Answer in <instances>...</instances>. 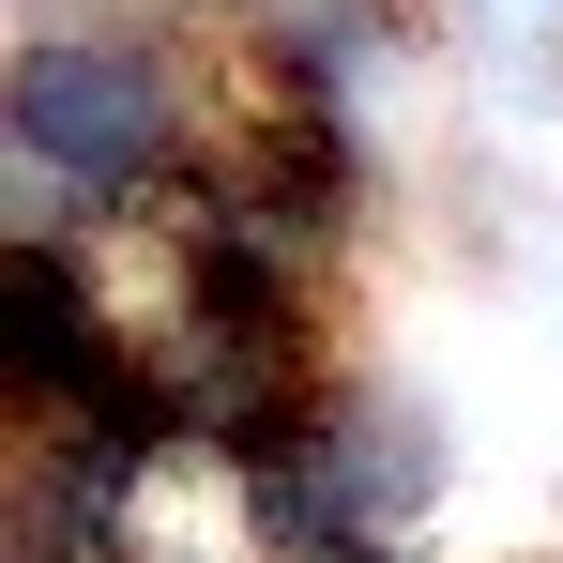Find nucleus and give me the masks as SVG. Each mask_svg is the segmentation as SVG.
<instances>
[{
	"label": "nucleus",
	"mask_w": 563,
	"mask_h": 563,
	"mask_svg": "<svg viewBox=\"0 0 563 563\" xmlns=\"http://www.w3.org/2000/svg\"><path fill=\"white\" fill-rule=\"evenodd\" d=\"M15 153H31V184L46 213H122V198H198L184 168L213 153V107L184 92V62L168 46H122V31H46L31 62H15Z\"/></svg>",
	"instance_id": "f257e3e1"
}]
</instances>
